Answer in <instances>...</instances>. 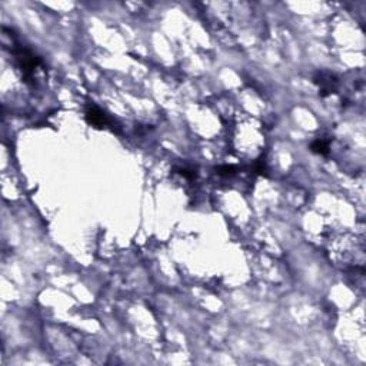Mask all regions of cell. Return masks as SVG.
<instances>
[{"label": "cell", "mask_w": 366, "mask_h": 366, "mask_svg": "<svg viewBox=\"0 0 366 366\" xmlns=\"http://www.w3.org/2000/svg\"><path fill=\"white\" fill-rule=\"evenodd\" d=\"M315 83L319 86L320 95L326 96V95H330V93H335L339 84V80L335 74L328 73V72H319L315 76Z\"/></svg>", "instance_id": "6da1fadb"}, {"label": "cell", "mask_w": 366, "mask_h": 366, "mask_svg": "<svg viewBox=\"0 0 366 366\" xmlns=\"http://www.w3.org/2000/svg\"><path fill=\"white\" fill-rule=\"evenodd\" d=\"M86 120L90 123L92 126L96 128H106L112 125V119L108 115H105L96 105H89L86 109Z\"/></svg>", "instance_id": "7a4b0ae2"}, {"label": "cell", "mask_w": 366, "mask_h": 366, "mask_svg": "<svg viewBox=\"0 0 366 366\" xmlns=\"http://www.w3.org/2000/svg\"><path fill=\"white\" fill-rule=\"evenodd\" d=\"M311 150L318 153V155H328L329 153V142L325 140V139H318L312 143Z\"/></svg>", "instance_id": "3957f363"}, {"label": "cell", "mask_w": 366, "mask_h": 366, "mask_svg": "<svg viewBox=\"0 0 366 366\" xmlns=\"http://www.w3.org/2000/svg\"><path fill=\"white\" fill-rule=\"evenodd\" d=\"M235 172H236V167L233 165H223L216 169V173L220 176H232Z\"/></svg>", "instance_id": "277c9868"}]
</instances>
